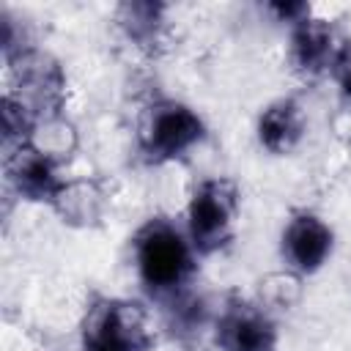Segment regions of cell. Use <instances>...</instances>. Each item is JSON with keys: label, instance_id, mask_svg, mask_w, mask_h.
Instances as JSON below:
<instances>
[{"label": "cell", "instance_id": "6da1fadb", "mask_svg": "<svg viewBox=\"0 0 351 351\" xmlns=\"http://www.w3.org/2000/svg\"><path fill=\"white\" fill-rule=\"evenodd\" d=\"M140 282L159 299L170 302L186 293L195 274V247L167 217H151L132 239Z\"/></svg>", "mask_w": 351, "mask_h": 351}, {"label": "cell", "instance_id": "7a4b0ae2", "mask_svg": "<svg viewBox=\"0 0 351 351\" xmlns=\"http://www.w3.org/2000/svg\"><path fill=\"white\" fill-rule=\"evenodd\" d=\"M203 137L206 123L192 107L173 99H159L145 115L140 151L151 165H162L186 156Z\"/></svg>", "mask_w": 351, "mask_h": 351}, {"label": "cell", "instance_id": "3957f363", "mask_svg": "<svg viewBox=\"0 0 351 351\" xmlns=\"http://www.w3.org/2000/svg\"><path fill=\"white\" fill-rule=\"evenodd\" d=\"M239 189L228 178H206L192 192L186 208V236L197 255H211L230 241Z\"/></svg>", "mask_w": 351, "mask_h": 351}, {"label": "cell", "instance_id": "277c9868", "mask_svg": "<svg viewBox=\"0 0 351 351\" xmlns=\"http://www.w3.org/2000/svg\"><path fill=\"white\" fill-rule=\"evenodd\" d=\"M82 351H151L143 310L118 299H104L90 307Z\"/></svg>", "mask_w": 351, "mask_h": 351}, {"label": "cell", "instance_id": "5b68a950", "mask_svg": "<svg viewBox=\"0 0 351 351\" xmlns=\"http://www.w3.org/2000/svg\"><path fill=\"white\" fill-rule=\"evenodd\" d=\"M214 343L219 351H274L277 324L261 304L233 296L214 321Z\"/></svg>", "mask_w": 351, "mask_h": 351}, {"label": "cell", "instance_id": "8992f818", "mask_svg": "<svg viewBox=\"0 0 351 351\" xmlns=\"http://www.w3.org/2000/svg\"><path fill=\"white\" fill-rule=\"evenodd\" d=\"M332 247H335L332 228L313 211H296L282 228V239H280L282 261L299 274L318 271L332 255Z\"/></svg>", "mask_w": 351, "mask_h": 351}, {"label": "cell", "instance_id": "52a82bcc", "mask_svg": "<svg viewBox=\"0 0 351 351\" xmlns=\"http://www.w3.org/2000/svg\"><path fill=\"white\" fill-rule=\"evenodd\" d=\"M348 41H340L337 33L332 30L329 22L324 19H302L299 25H293V36H291V58L296 63V69L318 74L326 69H335L343 49Z\"/></svg>", "mask_w": 351, "mask_h": 351}, {"label": "cell", "instance_id": "ba28073f", "mask_svg": "<svg viewBox=\"0 0 351 351\" xmlns=\"http://www.w3.org/2000/svg\"><path fill=\"white\" fill-rule=\"evenodd\" d=\"M11 181H14L16 192L27 200L58 203L69 189V184L63 181V176L58 170V162L44 151L19 154L16 165L11 167Z\"/></svg>", "mask_w": 351, "mask_h": 351}, {"label": "cell", "instance_id": "9c48e42d", "mask_svg": "<svg viewBox=\"0 0 351 351\" xmlns=\"http://www.w3.org/2000/svg\"><path fill=\"white\" fill-rule=\"evenodd\" d=\"M304 134V112L296 99L271 101L258 118V140L271 154H288Z\"/></svg>", "mask_w": 351, "mask_h": 351}, {"label": "cell", "instance_id": "30bf717a", "mask_svg": "<svg viewBox=\"0 0 351 351\" xmlns=\"http://www.w3.org/2000/svg\"><path fill=\"white\" fill-rule=\"evenodd\" d=\"M159 11L162 5H151V3H134V5H123L121 14V25L126 27L129 38H134L140 47H145L148 41H156V30H159Z\"/></svg>", "mask_w": 351, "mask_h": 351}, {"label": "cell", "instance_id": "8fae6325", "mask_svg": "<svg viewBox=\"0 0 351 351\" xmlns=\"http://www.w3.org/2000/svg\"><path fill=\"white\" fill-rule=\"evenodd\" d=\"M332 71H335V77H337L340 96L351 104V41L346 44V49H343V55H340V60H337V66H335Z\"/></svg>", "mask_w": 351, "mask_h": 351}]
</instances>
